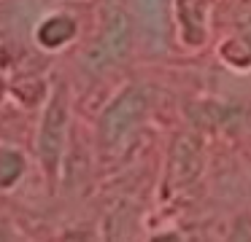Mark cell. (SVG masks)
Wrapping results in <instances>:
<instances>
[{"mask_svg":"<svg viewBox=\"0 0 251 242\" xmlns=\"http://www.w3.org/2000/svg\"><path fill=\"white\" fill-rule=\"evenodd\" d=\"M68 129H71V108H68V89L57 84L46 100L44 116H41L38 137H35V154L44 167L49 186H54L62 167V156L68 148Z\"/></svg>","mask_w":251,"mask_h":242,"instance_id":"1","label":"cell"},{"mask_svg":"<svg viewBox=\"0 0 251 242\" xmlns=\"http://www.w3.org/2000/svg\"><path fill=\"white\" fill-rule=\"evenodd\" d=\"M151 108V91L141 84H130L103 108L98 118V143L105 151H114L135 132Z\"/></svg>","mask_w":251,"mask_h":242,"instance_id":"2","label":"cell"},{"mask_svg":"<svg viewBox=\"0 0 251 242\" xmlns=\"http://www.w3.org/2000/svg\"><path fill=\"white\" fill-rule=\"evenodd\" d=\"M132 41H135V24H132L130 14L122 8H108L103 30L87 51V67L95 73H103L111 65H119L122 59L130 57Z\"/></svg>","mask_w":251,"mask_h":242,"instance_id":"3","label":"cell"},{"mask_svg":"<svg viewBox=\"0 0 251 242\" xmlns=\"http://www.w3.org/2000/svg\"><path fill=\"white\" fill-rule=\"evenodd\" d=\"M202 167H205L202 140L195 132H178L168 154V186L173 191L189 188L202 175Z\"/></svg>","mask_w":251,"mask_h":242,"instance_id":"4","label":"cell"},{"mask_svg":"<svg viewBox=\"0 0 251 242\" xmlns=\"http://www.w3.org/2000/svg\"><path fill=\"white\" fill-rule=\"evenodd\" d=\"M76 32H78V24H76L73 16L51 14L35 27V41H38V46L46 48V51H57V48L68 46V43L76 38Z\"/></svg>","mask_w":251,"mask_h":242,"instance_id":"5","label":"cell"},{"mask_svg":"<svg viewBox=\"0 0 251 242\" xmlns=\"http://www.w3.org/2000/svg\"><path fill=\"white\" fill-rule=\"evenodd\" d=\"M165 3L168 0H135V11H138V19H141L143 30H146L149 41L154 46H162V38H165Z\"/></svg>","mask_w":251,"mask_h":242,"instance_id":"6","label":"cell"},{"mask_svg":"<svg viewBox=\"0 0 251 242\" xmlns=\"http://www.w3.org/2000/svg\"><path fill=\"white\" fill-rule=\"evenodd\" d=\"M27 172V159L17 145H0V191H11Z\"/></svg>","mask_w":251,"mask_h":242,"instance_id":"7","label":"cell"},{"mask_svg":"<svg viewBox=\"0 0 251 242\" xmlns=\"http://www.w3.org/2000/svg\"><path fill=\"white\" fill-rule=\"evenodd\" d=\"M235 108L224 105V102H197L192 110V121L200 129H219V127H229V116Z\"/></svg>","mask_w":251,"mask_h":242,"instance_id":"8","label":"cell"},{"mask_svg":"<svg viewBox=\"0 0 251 242\" xmlns=\"http://www.w3.org/2000/svg\"><path fill=\"white\" fill-rule=\"evenodd\" d=\"M229 240H251V213L235 218L232 229H229Z\"/></svg>","mask_w":251,"mask_h":242,"instance_id":"9","label":"cell"},{"mask_svg":"<svg viewBox=\"0 0 251 242\" xmlns=\"http://www.w3.org/2000/svg\"><path fill=\"white\" fill-rule=\"evenodd\" d=\"M249 194H251V191H249Z\"/></svg>","mask_w":251,"mask_h":242,"instance_id":"10","label":"cell"}]
</instances>
